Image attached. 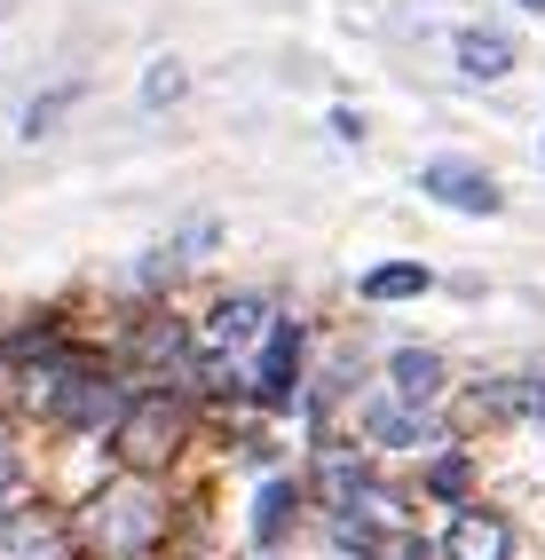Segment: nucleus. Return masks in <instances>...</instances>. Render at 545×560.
<instances>
[{
    "label": "nucleus",
    "mask_w": 545,
    "mask_h": 560,
    "mask_svg": "<svg viewBox=\"0 0 545 560\" xmlns=\"http://www.w3.org/2000/svg\"><path fill=\"white\" fill-rule=\"evenodd\" d=\"M159 537H166V505H159V490H142V481H119V490H103L88 505V545L95 552L135 560V552H151Z\"/></svg>",
    "instance_id": "nucleus-1"
},
{
    "label": "nucleus",
    "mask_w": 545,
    "mask_h": 560,
    "mask_svg": "<svg viewBox=\"0 0 545 560\" xmlns=\"http://www.w3.org/2000/svg\"><path fill=\"white\" fill-rule=\"evenodd\" d=\"M182 434H190V419H182V402H166V395H135V402L119 410V427H112L119 458H127L135 474L166 466V458L182 451Z\"/></svg>",
    "instance_id": "nucleus-2"
},
{
    "label": "nucleus",
    "mask_w": 545,
    "mask_h": 560,
    "mask_svg": "<svg viewBox=\"0 0 545 560\" xmlns=\"http://www.w3.org/2000/svg\"><path fill=\"white\" fill-rule=\"evenodd\" d=\"M253 395L269 410H285L301 395V324L293 316H269V331L253 340Z\"/></svg>",
    "instance_id": "nucleus-3"
},
{
    "label": "nucleus",
    "mask_w": 545,
    "mask_h": 560,
    "mask_svg": "<svg viewBox=\"0 0 545 560\" xmlns=\"http://www.w3.org/2000/svg\"><path fill=\"white\" fill-rule=\"evenodd\" d=\"M119 410H127L119 380H95V371H80V363H71L63 380H56V419H63V427H80V434H112V427H119Z\"/></svg>",
    "instance_id": "nucleus-4"
},
{
    "label": "nucleus",
    "mask_w": 545,
    "mask_h": 560,
    "mask_svg": "<svg viewBox=\"0 0 545 560\" xmlns=\"http://www.w3.org/2000/svg\"><path fill=\"white\" fill-rule=\"evenodd\" d=\"M419 190L434 206H451V213H498L506 206V190H498L483 166H466V159H427L419 166Z\"/></svg>",
    "instance_id": "nucleus-5"
},
{
    "label": "nucleus",
    "mask_w": 545,
    "mask_h": 560,
    "mask_svg": "<svg viewBox=\"0 0 545 560\" xmlns=\"http://www.w3.org/2000/svg\"><path fill=\"white\" fill-rule=\"evenodd\" d=\"M269 316H277V308L262 301V292H230V301L206 308V331H198V340H206V355H245V348L269 331Z\"/></svg>",
    "instance_id": "nucleus-6"
},
{
    "label": "nucleus",
    "mask_w": 545,
    "mask_h": 560,
    "mask_svg": "<svg viewBox=\"0 0 545 560\" xmlns=\"http://www.w3.org/2000/svg\"><path fill=\"white\" fill-rule=\"evenodd\" d=\"M0 560H71V529L40 505L0 513Z\"/></svg>",
    "instance_id": "nucleus-7"
},
{
    "label": "nucleus",
    "mask_w": 545,
    "mask_h": 560,
    "mask_svg": "<svg viewBox=\"0 0 545 560\" xmlns=\"http://www.w3.org/2000/svg\"><path fill=\"white\" fill-rule=\"evenodd\" d=\"M443 560H514V521L490 505H466L443 537Z\"/></svg>",
    "instance_id": "nucleus-8"
},
{
    "label": "nucleus",
    "mask_w": 545,
    "mask_h": 560,
    "mask_svg": "<svg viewBox=\"0 0 545 560\" xmlns=\"http://www.w3.org/2000/svg\"><path fill=\"white\" fill-rule=\"evenodd\" d=\"M387 380H395V402H434V395H443V355H434V348H395L387 355Z\"/></svg>",
    "instance_id": "nucleus-9"
},
{
    "label": "nucleus",
    "mask_w": 545,
    "mask_h": 560,
    "mask_svg": "<svg viewBox=\"0 0 545 560\" xmlns=\"http://www.w3.org/2000/svg\"><path fill=\"white\" fill-rule=\"evenodd\" d=\"M363 434L387 442V451H427V442H443V434H434V419H419L411 402H380V410H363Z\"/></svg>",
    "instance_id": "nucleus-10"
},
{
    "label": "nucleus",
    "mask_w": 545,
    "mask_h": 560,
    "mask_svg": "<svg viewBox=\"0 0 545 560\" xmlns=\"http://www.w3.org/2000/svg\"><path fill=\"white\" fill-rule=\"evenodd\" d=\"M459 71H466V80H506V71H514V40H506V32L466 24V32H459Z\"/></svg>",
    "instance_id": "nucleus-11"
},
{
    "label": "nucleus",
    "mask_w": 545,
    "mask_h": 560,
    "mask_svg": "<svg viewBox=\"0 0 545 560\" xmlns=\"http://www.w3.org/2000/svg\"><path fill=\"white\" fill-rule=\"evenodd\" d=\"M293 513H301V481H262V498H253V545H277L285 529H293Z\"/></svg>",
    "instance_id": "nucleus-12"
},
{
    "label": "nucleus",
    "mask_w": 545,
    "mask_h": 560,
    "mask_svg": "<svg viewBox=\"0 0 545 560\" xmlns=\"http://www.w3.org/2000/svg\"><path fill=\"white\" fill-rule=\"evenodd\" d=\"M419 292H427L419 260H380V269L363 277V301H419Z\"/></svg>",
    "instance_id": "nucleus-13"
},
{
    "label": "nucleus",
    "mask_w": 545,
    "mask_h": 560,
    "mask_svg": "<svg viewBox=\"0 0 545 560\" xmlns=\"http://www.w3.org/2000/svg\"><path fill=\"white\" fill-rule=\"evenodd\" d=\"M363 560H427V545H419L411 529H395V537H372V545H363Z\"/></svg>",
    "instance_id": "nucleus-14"
},
{
    "label": "nucleus",
    "mask_w": 545,
    "mask_h": 560,
    "mask_svg": "<svg viewBox=\"0 0 545 560\" xmlns=\"http://www.w3.org/2000/svg\"><path fill=\"white\" fill-rule=\"evenodd\" d=\"M427 490H434V498H459V490H466V458L451 451L443 466H434V474H427Z\"/></svg>",
    "instance_id": "nucleus-15"
},
{
    "label": "nucleus",
    "mask_w": 545,
    "mask_h": 560,
    "mask_svg": "<svg viewBox=\"0 0 545 560\" xmlns=\"http://www.w3.org/2000/svg\"><path fill=\"white\" fill-rule=\"evenodd\" d=\"M174 95H182V71H174V63H159L151 80H142V103L159 110V103H174Z\"/></svg>",
    "instance_id": "nucleus-16"
},
{
    "label": "nucleus",
    "mask_w": 545,
    "mask_h": 560,
    "mask_svg": "<svg viewBox=\"0 0 545 560\" xmlns=\"http://www.w3.org/2000/svg\"><path fill=\"white\" fill-rule=\"evenodd\" d=\"M63 103H71V88H63V95H48V103H32V110H24V135H48V119H56Z\"/></svg>",
    "instance_id": "nucleus-17"
},
{
    "label": "nucleus",
    "mask_w": 545,
    "mask_h": 560,
    "mask_svg": "<svg viewBox=\"0 0 545 560\" xmlns=\"http://www.w3.org/2000/svg\"><path fill=\"white\" fill-rule=\"evenodd\" d=\"M9 474H16V458H9V434H0V498H9Z\"/></svg>",
    "instance_id": "nucleus-18"
},
{
    "label": "nucleus",
    "mask_w": 545,
    "mask_h": 560,
    "mask_svg": "<svg viewBox=\"0 0 545 560\" xmlns=\"http://www.w3.org/2000/svg\"><path fill=\"white\" fill-rule=\"evenodd\" d=\"M530 410H537V427H545V380H537V402H530Z\"/></svg>",
    "instance_id": "nucleus-19"
},
{
    "label": "nucleus",
    "mask_w": 545,
    "mask_h": 560,
    "mask_svg": "<svg viewBox=\"0 0 545 560\" xmlns=\"http://www.w3.org/2000/svg\"><path fill=\"white\" fill-rule=\"evenodd\" d=\"M522 9H537V16H545V0H522Z\"/></svg>",
    "instance_id": "nucleus-20"
},
{
    "label": "nucleus",
    "mask_w": 545,
    "mask_h": 560,
    "mask_svg": "<svg viewBox=\"0 0 545 560\" xmlns=\"http://www.w3.org/2000/svg\"><path fill=\"white\" fill-rule=\"evenodd\" d=\"M537 166H545V142H537Z\"/></svg>",
    "instance_id": "nucleus-21"
}]
</instances>
